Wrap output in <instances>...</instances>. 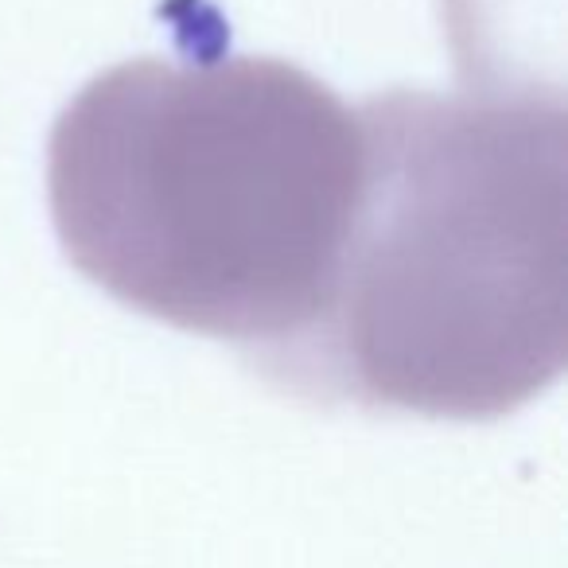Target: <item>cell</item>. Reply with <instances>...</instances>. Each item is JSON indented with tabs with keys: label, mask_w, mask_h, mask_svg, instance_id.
I'll return each instance as SVG.
<instances>
[{
	"label": "cell",
	"mask_w": 568,
	"mask_h": 568,
	"mask_svg": "<svg viewBox=\"0 0 568 568\" xmlns=\"http://www.w3.org/2000/svg\"><path fill=\"white\" fill-rule=\"evenodd\" d=\"M363 187V125L281 59H133L90 79L48 144L59 242L125 308L253 351L320 324Z\"/></svg>",
	"instance_id": "6da1fadb"
},
{
	"label": "cell",
	"mask_w": 568,
	"mask_h": 568,
	"mask_svg": "<svg viewBox=\"0 0 568 568\" xmlns=\"http://www.w3.org/2000/svg\"><path fill=\"white\" fill-rule=\"evenodd\" d=\"M363 187L320 324L261 371L363 409L495 420L568 358V121L537 90L358 105Z\"/></svg>",
	"instance_id": "7a4b0ae2"
}]
</instances>
